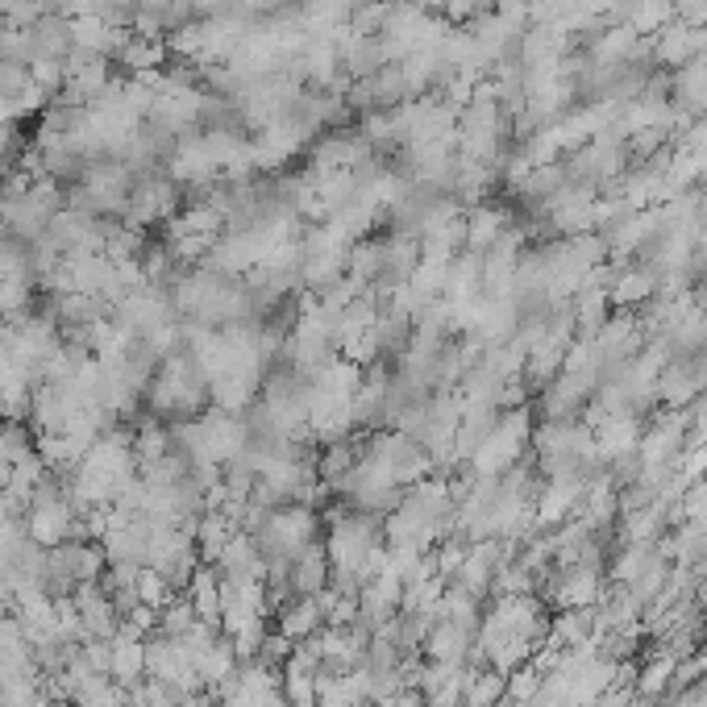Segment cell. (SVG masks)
<instances>
[{"mask_svg": "<svg viewBox=\"0 0 707 707\" xmlns=\"http://www.w3.org/2000/svg\"><path fill=\"white\" fill-rule=\"evenodd\" d=\"M191 624H196V607H191L188 595H175L171 604L158 612V633L163 637H184Z\"/></svg>", "mask_w": 707, "mask_h": 707, "instance_id": "obj_24", "label": "cell"}, {"mask_svg": "<svg viewBox=\"0 0 707 707\" xmlns=\"http://www.w3.org/2000/svg\"><path fill=\"white\" fill-rule=\"evenodd\" d=\"M503 690H508V678H503L500 670L484 666V670L470 674V683H466V690H462V704L466 707H496L503 699Z\"/></svg>", "mask_w": 707, "mask_h": 707, "instance_id": "obj_20", "label": "cell"}, {"mask_svg": "<svg viewBox=\"0 0 707 707\" xmlns=\"http://www.w3.org/2000/svg\"><path fill=\"white\" fill-rule=\"evenodd\" d=\"M233 533H242V529H238V520L217 512V508H208L205 517L196 520V550H200V558H205L208 566L221 558V550L229 545V537Z\"/></svg>", "mask_w": 707, "mask_h": 707, "instance_id": "obj_17", "label": "cell"}, {"mask_svg": "<svg viewBox=\"0 0 707 707\" xmlns=\"http://www.w3.org/2000/svg\"><path fill=\"white\" fill-rule=\"evenodd\" d=\"M146 408L155 420H167V425L205 416L212 408V383H208L205 366L196 363L188 350L163 354L150 383H146Z\"/></svg>", "mask_w": 707, "mask_h": 707, "instance_id": "obj_1", "label": "cell"}, {"mask_svg": "<svg viewBox=\"0 0 707 707\" xmlns=\"http://www.w3.org/2000/svg\"><path fill=\"white\" fill-rule=\"evenodd\" d=\"M595 454H600V466H612L628 458V454H637L641 446V413H604L595 425Z\"/></svg>", "mask_w": 707, "mask_h": 707, "instance_id": "obj_7", "label": "cell"}, {"mask_svg": "<svg viewBox=\"0 0 707 707\" xmlns=\"http://www.w3.org/2000/svg\"><path fill=\"white\" fill-rule=\"evenodd\" d=\"M366 449V437L363 441H350V437H342V441H329V449L321 454V462H316V475H321V484H345L350 479V470L358 466V458H363Z\"/></svg>", "mask_w": 707, "mask_h": 707, "instance_id": "obj_19", "label": "cell"}, {"mask_svg": "<svg viewBox=\"0 0 707 707\" xmlns=\"http://www.w3.org/2000/svg\"><path fill=\"white\" fill-rule=\"evenodd\" d=\"M550 641L562 649H579L586 641H600V624H595V607H562L550 621Z\"/></svg>", "mask_w": 707, "mask_h": 707, "instance_id": "obj_15", "label": "cell"}, {"mask_svg": "<svg viewBox=\"0 0 707 707\" xmlns=\"http://www.w3.org/2000/svg\"><path fill=\"white\" fill-rule=\"evenodd\" d=\"M604 595V574L595 562H566L550 579V600L558 607H595Z\"/></svg>", "mask_w": 707, "mask_h": 707, "instance_id": "obj_6", "label": "cell"}, {"mask_svg": "<svg viewBox=\"0 0 707 707\" xmlns=\"http://www.w3.org/2000/svg\"><path fill=\"white\" fill-rule=\"evenodd\" d=\"M466 562V545L462 541H441L437 550H433V566H437V574L441 579H449V574H458V566Z\"/></svg>", "mask_w": 707, "mask_h": 707, "instance_id": "obj_27", "label": "cell"}, {"mask_svg": "<svg viewBox=\"0 0 707 707\" xmlns=\"http://www.w3.org/2000/svg\"><path fill=\"white\" fill-rule=\"evenodd\" d=\"M654 63H662V67H687L690 59H699V25H687V21L674 18L670 25H662L654 38Z\"/></svg>", "mask_w": 707, "mask_h": 707, "instance_id": "obj_9", "label": "cell"}, {"mask_svg": "<svg viewBox=\"0 0 707 707\" xmlns=\"http://www.w3.org/2000/svg\"><path fill=\"white\" fill-rule=\"evenodd\" d=\"M333 579V562H329L325 541H312L309 550L292 558V591L295 595H321Z\"/></svg>", "mask_w": 707, "mask_h": 707, "instance_id": "obj_13", "label": "cell"}, {"mask_svg": "<svg viewBox=\"0 0 707 707\" xmlns=\"http://www.w3.org/2000/svg\"><path fill=\"white\" fill-rule=\"evenodd\" d=\"M134 591H138V604L155 607V612H163V607L175 600V586L167 583V574H163V570H155V566H142Z\"/></svg>", "mask_w": 707, "mask_h": 707, "instance_id": "obj_22", "label": "cell"}, {"mask_svg": "<svg viewBox=\"0 0 707 707\" xmlns=\"http://www.w3.org/2000/svg\"><path fill=\"white\" fill-rule=\"evenodd\" d=\"M508 217H503L496 205H479L466 212V250L470 254H484V250H491V246L500 242V233L508 229Z\"/></svg>", "mask_w": 707, "mask_h": 707, "instance_id": "obj_18", "label": "cell"}, {"mask_svg": "<svg viewBox=\"0 0 707 707\" xmlns=\"http://www.w3.org/2000/svg\"><path fill=\"white\" fill-rule=\"evenodd\" d=\"M699 371H704V392H707V350L699 354Z\"/></svg>", "mask_w": 707, "mask_h": 707, "instance_id": "obj_30", "label": "cell"}, {"mask_svg": "<svg viewBox=\"0 0 707 707\" xmlns=\"http://www.w3.org/2000/svg\"><path fill=\"white\" fill-rule=\"evenodd\" d=\"M699 654H704V662H707V633H704V649H699Z\"/></svg>", "mask_w": 707, "mask_h": 707, "instance_id": "obj_31", "label": "cell"}, {"mask_svg": "<svg viewBox=\"0 0 707 707\" xmlns=\"http://www.w3.org/2000/svg\"><path fill=\"white\" fill-rule=\"evenodd\" d=\"M704 396V371L699 358H670L657 375V404L666 408H690Z\"/></svg>", "mask_w": 707, "mask_h": 707, "instance_id": "obj_8", "label": "cell"}, {"mask_svg": "<svg viewBox=\"0 0 707 707\" xmlns=\"http://www.w3.org/2000/svg\"><path fill=\"white\" fill-rule=\"evenodd\" d=\"M30 46L38 59H51V63H67V54L75 51V38H71V18L63 13H46L30 25Z\"/></svg>", "mask_w": 707, "mask_h": 707, "instance_id": "obj_11", "label": "cell"}, {"mask_svg": "<svg viewBox=\"0 0 707 707\" xmlns=\"http://www.w3.org/2000/svg\"><path fill=\"white\" fill-rule=\"evenodd\" d=\"M0 63H18V67H30V63H34L30 30H13V25H0Z\"/></svg>", "mask_w": 707, "mask_h": 707, "instance_id": "obj_25", "label": "cell"}, {"mask_svg": "<svg viewBox=\"0 0 707 707\" xmlns=\"http://www.w3.org/2000/svg\"><path fill=\"white\" fill-rule=\"evenodd\" d=\"M541 678H545V674L537 670L533 662H524L520 670L508 674V695H512V699H520V704L529 707V699H533L537 687H541Z\"/></svg>", "mask_w": 707, "mask_h": 707, "instance_id": "obj_26", "label": "cell"}, {"mask_svg": "<svg viewBox=\"0 0 707 707\" xmlns=\"http://www.w3.org/2000/svg\"><path fill=\"white\" fill-rule=\"evenodd\" d=\"M191 4H196L200 18H225V13L238 9V0H191Z\"/></svg>", "mask_w": 707, "mask_h": 707, "instance_id": "obj_28", "label": "cell"}, {"mask_svg": "<svg viewBox=\"0 0 707 707\" xmlns=\"http://www.w3.org/2000/svg\"><path fill=\"white\" fill-rule=\"evenodd\" d=\"M321 533V520H316V508L309 503H279L271 508V517L262 520L259 533H250L259 541L262 558H295L300 550H309Z\"/></svg>", "mask_w": 707, "mask_h": 707, "instance_id": "obj_4", "label": "cell"}, {"mask_svg": "<svg viewBox=\"0 0 707 707\" xmlns=\"http://www.w3.org/2000/svg\"><path fill=\"white\" fill-rule=\"evenodd\" d=\"M533 441V425H529V408H503L496 429L484 437V446L475 449L466 462L475 475H503L520 462L524 446Z\"/></svg>", "mask_w": 707, "mask_h": 707, "instance_id": "obj_3", "label": "cell"}, {"mask_svg": "<svg viewBox=\"0 0 707 707\" xmlns=\"http://www.w3.org/2000/svg\"><path fill=\"white\" fill-rule=\"evenodd\" d=\"M475 649V633L462 624L433 621L429 637H425V654L429 662H466V654Z\"/></svg>", "mask_w": 707, "mask_h": 707, "instance_id": "obj_16", "label": "cell"}, {"mask_svg": "<svg viewBox=\"0 0 707 707\" xmlns=\"http://www.w3.org/2000/svg\"><path fill=\"white\" fill-rule=\"evenodd\" d=\"M674 670H678V657L662 649V654H657V662H649V666L637 674V695H641V699H649V704H654L657 695H662V690L674 683Z\"/></svg>", "mask_w": 707, "mask_h": 707, "instance_id": "obj_21", "label": "cell"}, {"mask_svg": "<svg viewBox=\"0 0 707 707\" xmlns=\"http://www.w3.org/2000/svg\"><path fill=\"white\" fill-rule=\"evenodd\" d=\"M321 624H325L321 600H316V595H295V600H288V604L279 607V628H275V633H283V637L292 641V645H300V641L316 637V633H321Z\"/></svg>", "mask_w": 707, "mask_h": 707, "instance_id": "obj_14", "label": "cell"}, {"mask_svg": "<svg viewBox=\"0 0 707 707\" xmlns=\"http://www.w3.org/2000/svg\"><path fill=\"white\" fill-rule=\"evenodd\" d=\"M375 707H420V695L408 687V690H399V695H392V699H380Z\"/></svg>", "mask_w": 707, "mask_h": 707, "instance_id": "obj_29", "label": "cell"}, {"mask_svg": "<svg viewBox=\"0 0 707 707\" xmlns=\"http://www.w3.org/2000/svg\"><path fill=\"white\" fill-rule=\"evenodd\" d=\"M654 295H657V275L633 262V267H621V271H616L612 288H607V304L633 312V309H645Z\"/></svg>", "mask_w": 707, "mask_h": 707, "instance_id": "obj_12", "label": "cell"}, {"mask_svg": "<svg viewBox=\"0 0 707 707\" xmlns=\"http://www.w3.org/2000/svg\"><path fill=\"white\" fill-rule=\"evenodd\" d=\"M108 678L117 687H138L146 678V637H138L129 624H122L117 637H113V670H108Z\"/></svg>", "mask_w": 707, "mask_h": 707, "instance_id": "obj_10", "label": "cell"}, {"mask_svg": "<svg viewBox=\"0 0 707 707\" xmlns=\"http://www.w3.org/2000/svg\"><path fill=\"white\" fill-rule=\"evenodd\" d=\"M654 558H657V545H654V541H649V545H624V553L616 558V562H612V583H616V586H628V583H633V579L641 574V570L654 562Z\"/></svg>", "mask_w": 707, "mask_h": 707, "instance_id": "obj_23", "label": "cell"}, {"mask_svg": "<svg viewBox=\"0 0 707 707\" xmlns=\"http://www.w3.org/2000/svg\"><path fill=\"white\" fill-rule=\"evenodd\" d=\"M142 175L122 158H96L84 179L67 191V208L92 212V217H122Z\"/></svg>", "mask_w": 707, "mask_h": 707, "instance_id": "obj_2", "label": "cell"}, {"mask_svg": "<svg viewBox=\"0 0 707 707\" xmlns=\"http://www.w3.org/2000/svg\"><path fill=\"white\" fill-rule=\"evenodd\" d=\"M175 212H179V184H175L171 175H142L134 196H129V205H125L122 221L129 229H150L158 221H171Z\"/></svg>", "mask_w": 707, "mask_h": 707, "instance_id": "obj_5", "label": "cell"}]
</instances>
